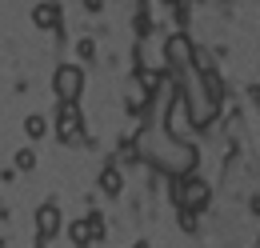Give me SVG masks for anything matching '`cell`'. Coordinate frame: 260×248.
I'll use <instances>...</instances> for the list:
<instances>
[{"label":"cell","mask_w":260,"mask_h":248,"mask_svg":"<svg viewBox=\"0 0 260 248\" xmlns=\"http://www.w3.org/2000/svg\"><path fill=\"white\" fill-rule=\"evenodd\" d=\"M172 188H176V204H180L184 212H196V208L208 204V184H204L200 176H192V172H188V176H176Z\"/></svg>","instance_id":"1"},{"label":"cell","mask_w":260,"mask_h":248,"mask_svg":"<svg viewBox=\"0 0 260 248\" xmlns=\"http://www.w3.org/2000/svg\"><path fill=\"white\" fill-rule=\"evenodd\" d=\"M164 128H168V140L184 144V136H188V128H192V112H188V96H184V92H176V96H172Z\"/></svg>","instance_id":"2"},{"label":"cell","mask_w":260,"mask_h":248,"mask_svg":"<svg viewBox=\"0 0 260 248\" xmlns=\"http://www.w3.org/2000/svg\"><path fill=\"white\" fill-rule=\"evenodd\" d=\"M52 88H56V96H60L64 104H76V96L84 88V72H80L76 64H60L56 76H52Z\"/></svg>","instance_id":"3"},{"label":"cell","mask_w":260,"mask_h":248,"mask_svg":"<svg viewBox=\"0 0 260 248\" xmlns=\"http://www.w3.org/2000/svg\"><path fill=\"white\" fill-rule=\"evenodd\" d=\"M164 56H168V64H176V68H188L196 56V48H192V40L184 36V32H172L168 40H164Z\"/></svg>","instance_id":"4"},{"label":"cell","mask_w":260,"mask_h":248,"mask_svg":"<svg viewBox=\"0 0 260 248\" xmlns=\"http://www.w3.org/2000/svg\"><path fill=\"white\" fill-rule=\"evenodd\" d=\"M60 140L64 144L80 140V112H76V104H60Z\"/></svg>","instance_id":"5"},{"label":"cell","mask_w":260,"mask_h":248,"mask_svg":"<svg viewBox=\"0 0 260 248\" xmlns=\"http://www.w3.org/2000/svg\"><path fill=\"white\" fill-rule=\"evenodd\" d=\"M144 104H148V88H144L140 76H132L128 84H124V108H128V112H140Z\"/></svg>","instance_id":"6"},{"label":"cell","mask_w":260,"mask_h":248,"mask_svg":"<svg viewBox=\"0 0 260 248\" xmlns=\"http://www.w3.org/2000/svg\"><path fill=\"white\" fill-rule=\"evenodd\" d=\"M56 228H60V208H56V204H44V208L36 212V232H40V240H48Z\"/></svg>","instance_id":"7"},{"label":"cell","mask_w":260,"mask_h":248,"mask_svg":"<svg viewBox=\"0 0 260 248\" xmlns=\"http://www.w3.org/2000/svg\"><path fill=\"white\" fill-rule=\"evenodd\" d=\"M32 20L48 28V24H56V20H60V8H56V4H40V8H32Z\"/></svg>","instance_id":"8"},{"label":"cell","mask_w":260,"mask_h":248,"mask_svg":"<svg viewBox=\"0 0 260 248\" xmlns=\"http://www.w3.org/2000/svg\"><path fill=\"white\" fill-rule=\"evenodd\" d=\"M100 188H104V192H120V188H124L120 168H104V172H100Z\"/></svg>","instance_id":"9"},{"label":"cell","mask_w":260,"mask_h":248,"mask_svg":"<svg viewBox=\"0 0 260 248\" xmlns=\"http://www.w3.org/2000/svg\"><path fill=\"white\" fill-rule=\"evenodd\" d=\"M36 164V156L28 152V148H20V152H16V168H32Z\"/></svg>","instance_id":"10"},{"label":"cell","mask_w":260,"mask_h":248,"mask_svg":"<svg viewBox=\"0 0 260 248\" xmlns=\"http://www.w3.org/2000/svg\"><path fill=\"white\" fill-rule=\"evenodd\" d=\"M24 128H28V136H40V132H44V116H28Z\"/></svg>","instance_id":"11"},{"label":"cell","mask_w":260,"mask_h":248,"mask_svg":"<svg viewBox=\"0 0 260 248\" xmlns=\"http://www.w3.org/2000/svg\"><path fill=\"white\" fill-rule=\"evenodd\" d=\"M80 56H96V44L92 40H80Z\"/></svg>","instance_id":"12"},{"label":"cell","mask_w":260,"mask_h":248,"mask_svg":"<svg viewBox=\"0 0 260 248\" xmlns=\"http://www.w3.org/2000/svg\"><path fill=\"white\" fill-rule=\"evenodd\" d=\"M136 248H148V244H136Z\"/></svg>","instance_id":"13"}]
</instances>
